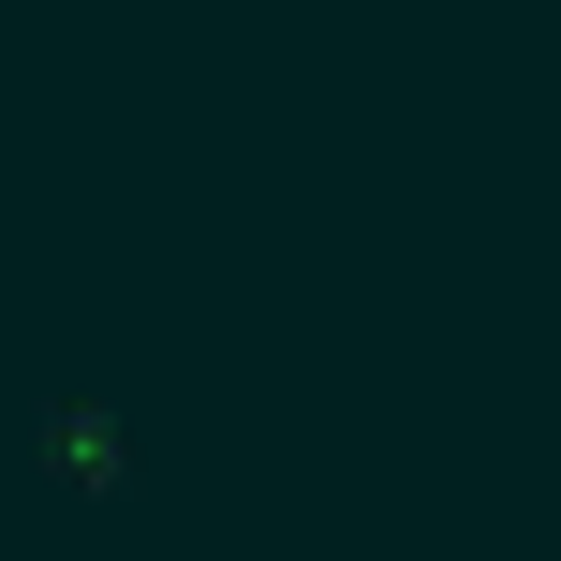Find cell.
Instances as JSON below:
<instances>
[{"label":"cell","mask_w":561,"mask_h":561,"mask_svg":"<svg viewBox=\"0 0 561 561\" xmlns=\"http://www.w3.org/2000/svg\"><path fill=\"white\" fill-rule=\"evenodd\" d=\"M45 444L75 458V488H104V458H118V428L89 414V399H45Z\"/></svg>","instance_id":"6da1fadb"}]
</instances>
